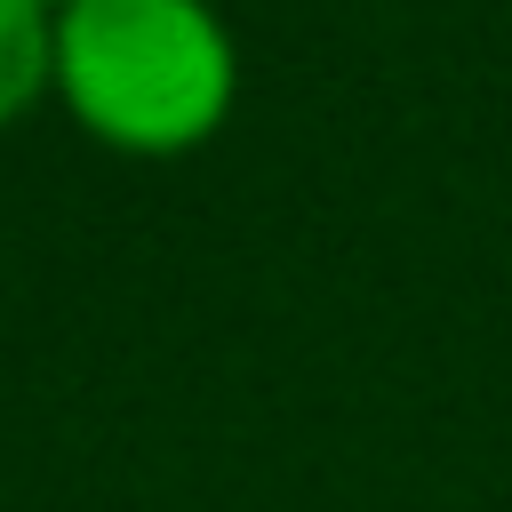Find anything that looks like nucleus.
<instances>
[{
    "label": "nucleus",
    "mask_w": 512,
    "mask_h": 512,
    "mask_svg": "<svg viewBox=\"0 0 512 512\" xmlns=\"http://www.w3.org/2000/svg\"><path fill=\"white\" fill-rule=\"evenodd\" d=\"M56 104L128 160H184L240 104V40L216 0H64Z\"/></svg>",
    "instance_id": "nucleus-1"
},
{
    "label": "nucleus",
    "mask_w": 512,
    "mask_h": 512,
    "mask_svg": "<svg viewBox=\"0 0 512 512\" xmlns=\"http://www.w3.org/2000/svg\"><path fill=\"white\" fill-rule=\"evenodd\" d=\"M56 96V8L0 0V128Z\"/></svg>",
    "instance_id": "nucleus-2"
},
{
    "label": "nucleus",
    "mask_w": 512,
    "mask_h": 512,
    "mask_svg": "<svg viewBox=\"0 0 512 512\" xmlns=\"http://www.w3.org/2000/svg\"><path fill=\"white\" fill-rule=\"evenodd\" d=\"M40 8H64V0H40Z\"/></svg>",
    "instance_id": "nucleus-3"
}]
</instances>
